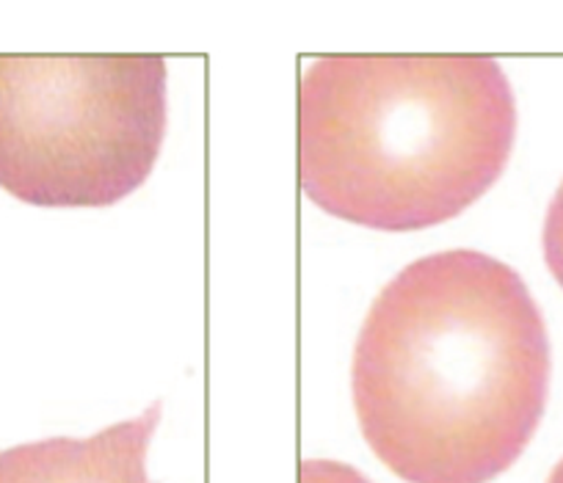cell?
I'll return each mask as SVG.
<instances>
[{
	"mask_svg": "<svg viewBox=\"0 0 563 483\" xmlns=\"http://www.w3.org/2000/svg\"><path fill=\"white\" fill-rule=\"evenodd\" d=\"M547 483H563V459L558 461L555 470L550 472V477H547Z\"/></svg>",
	"mask_w": 563,
	"mask_h": 483,
	"instance_id": "7",
	"label": "cell"
},
{
	"mask_svg": "<svg viewBox=\"0 0 563 483\" xmlns=\"http://www.w3.org/2000/svg\"><path fill=\"white\" fill-rule=\"evenodd\" d=\"M544 260L552 276L563 287V183L552 197L544 221Z\"/></svg>",
	"mask_w": 563,
	"mask_h": 483,
	"instance_id": "5",
	"label": "cell"
},
{
	"mask_svg": "<svg viewBox=\"0 0 563 483\" xmlns=\"http://www.w3.org/2000/svg\"><path fill=\"white\" fill-rule=\"evenodd\" d=\"M299 483H371L354 466H345L340 461H301L299 464Z\"/></svg>",
	"mask_w": 563,
	"mask_h": 483,
	"instance_id": "6",
	"label": "cell"
},
{
	"mask_svg": "<svg viewBox=\"0 0 563 483\" xmlns=\"http://www.w3.org/2000/svg\"><path fill=\"white\" fill-rule=\"evenodd\" d=\"M166 133L161 56H0V188L106 208L144 186Z\"/></svg>",
	"mask_w": 563,
	"mask_h": 483,
	"instance_id": "3",
	"label": "cell"
},
{
	"mask_svg": "<svg viewBox=\"0 0 563 483\" xmlns=\"http://www.w3.org/2000/svg\"><path fill=\"white\" fill-rule=\"evenodd\" d=\"M550 389V340L514 268L475 249L406 265L351 365L356 420L406 483H489L522 455Z\"/></svg>",
	"mask_w": 563,
	"mask_h": 483,
	"instance_id": "1",
	"label": "cell"
},
{
	"mask_svg": "<svg viewBox=\"0 0 563 483\" xmlns=\"http://www.w3.org/2000/svg\"><path fill=\"white\" fill-rule=\"evenodd\" d=\"M161 406L89 439H42L0 450V483H153L147 448Z\"/></svg>",
	"mask_w": 563,
	"mask_h": 483,
	"instance_id": "4",
	"label": "cell"
},
{
	"mask_svg": "<svg viewBox=\"0 0 563 483\" xmlns=\"http://www.w3.org/2000/svg\"><path fill=\"white\" fill-rule=\"evenodd\" d=\"M514 135V91L484 56H327L299 86L301 188L371 230L456 219L503 175Z\"/></svg>",
	"mask_w": 563,
	"mask_h": 483,
	"instance_id": "2",
	"label": "cell"
}]
</instances>
